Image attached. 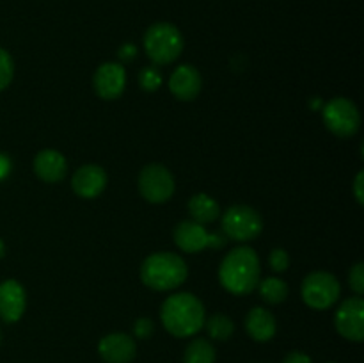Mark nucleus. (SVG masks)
I'll return each instance as SVG.
<instances>
[{
    "instance_id": "f257e3e1",
    "label": "nucleus",
    "mask_w": 364,
    "mask_h": 363,
    "mask_svg": "<svg viewBox=\"0 0 364 363\" xmlns=\"http://www.w3.org/2000/svg\"><path fill=\"white\" fill-rule=\"evenodd\" d=\"M259 258L249 246H238L231 249L219 267V281L228 292L235 295H245L258 287Z\"/></svg>"
},
{
    "instance_id": "f03ea898",
    "label": "nucleus",
    "mask_w": 364,
    "mask_h": 363,
    "mask_svg": "<svg viewBox=\"0 0 364 363\" xmlns=\"http://www.w3.org/2000/svg\"><path fill=\"white\" fill-rule=\"evenodd\" d=\"M160 319H162L164 327L173 337H194L205 326V306L196 295L188 294V292H180V294L169 295L162 302Z\"/></svg>"
},
{
    "instance_id": "7ed1b4c3",
    "label": "nucleus",
    "mask_w": 364,
    "mask_h": 363,
    "mask_svg": "<svg viewBox=\"0 0 364 363\" xmlns=\"http://www.w3.org/2000/svg\"><path fill=\"white\" fill-rule=\"evenodd\" d=\"M187 263L180 255L171 251L153 253L142 262L141 280L153 290H173L187 280Z\"/></svg>"
},
{
    "instance_id": "20e7f679",
    "label": "nucleus",
    "mask_w": 364,
    "mask_h": 363,
    "mask_svg": "<svg viewBox=\"0 0 364 363\" xmlns=\"http://www.w3.org/2000/svg\"><path fill=\"white\" fill-rule=\"evenodd\" d=\"M144 50L155 64H171L183 50V36L176 25L160 21L146 31Z\"/></svg>"
},
{
    "instance_id": "39448f33",
    "label": "nucleus",
    "mask_w": 364,
    "mask_h": 363,
    "mask_svg": "<svg viewBox=\"0 0 364 363\" xmlns=\"http://www.w3.org/2000/svg\"><path fill=\"white\" fill-rule=\"evenodd\" d=\"M322 117L327 130L341 139L352 137L361 127V114H359L358 105L343 96L329 100L323 105Z\"/></svg>"
},
{
    "instance_id": "423d86ee",
    "label": "nucleus",
    "mask_w": 364,
    "mask_h": 363,
    "mask_svg": "<svg viewBox=\"0 0 364 363\" xmlns=\"http://www.w3.org/2000/svg\"><path fill=\"white\" fill-rule=\"evenodd\" d=\"M263 230L262 216L249 205H233L223 216V233L237 242L255 241Z\"/></svg>"
},
{
    "instance_id": "0eeeda50",
    "label": "nucleus",
    "mask_w": 364,
    "mask_h": 363,
    "mask_svg": "<svg viewBox=\"0 0 364 363\" xmlns=\"http://www.w3.org/2000/svg\"><path fill=\"white\" fill-rule=\"evenodd\" d=\"M340 292L341 287L336 276H333L331 273H323V270H315V273L308 274L301 287L302 301L313 310L331 308L340 298Z\"/></svg>"
},
{
    "instance_id": "6e6552de",
    "label": "nucleus",
    "mask_w": 364,
    "mask_h": 363,
    "mask_svg": "<svg viewBox=\"0 0 364 363\" xmlns=\"http://www.w3.org/2000/svg\"><path fill=\"white\" fill-rule=\"evenodd\" d=\"M139 191L149 203H166L174 194V178L162 164H148L139 173Z\"/></svg>"
},
{
    "instance_id": "1a4fd4ad",
    "label": "nucleus",
    "mask_w": 364,
    "mask_h": 363,
    "mask_svg": "<svg viewBox=\"0 0 364 363\" xmlns=\"http://www.w3.org/2000/svg\"><path fill=\"white\" fill-rule=\"evenodd\" d=\"M338 333L350 342L364 340V302L361 295H354L341 302L334 315Z\"/></svg>"
},
{
    "instance_id": "9d476101",
    "label": "nucleus",
    "mask_w": 364,
    "mask_h": 363,
    "mask_svg": "<svg viewBox=\"0 0 364 363\" xmlns=\"http://www.w3.org/2000/svg\"><path fill=\"white\" fill-rule=\"evenodd\" d=\"M95 91L98 93L100 98L103 100H116L123 95L127 88V71L123 64L119 63H103L96 70L95 78Z\"/></svg>"
},
{
    "instance_id": "9b49d317",
    "label": "nucleus",
    "mask_w": 364,
    "mask_h": 363,
    "mask_svg": "<svg viewBox=\"0 0 364 363\" xmlns=\"http://www.w3.org/2000/svg\"><path fill=\"white\" fill-rule=\"evenodd\" d=\"M98 352L105 363H132L137 354V345L130 335L110 333L100 340Z\"/></svg>"
},
{
    "instance_id": "f8f14e48",
    "label": "nucleus",
    "mask_w": 364,
    "mask_h": 363,
    "mask_svg": "<svg viewBox=\"0 0 364 363\" xmlns=\"http://www.w3.org/2000/svg\"><path fill=\"white\" fill-rule=\"evenodd\" d=\"M71 187L80 198L92 199L102 194L107 187V173L98 164H85L75 171Z\"/></svg>"
},
{
    "instance_id": "ddd939ff",
    "label": "nucleus",
    "mask_w": 364,
    "mask_h": 363,
    "mask_svg": "<svg viewBox=\"0 0 364 363\" xmlns=\"http://www.w3.org/2000/svg\"><path fill=\"white\" fill-rule=\"evenodd\" d=\"M27 306L25 288L16 280H6L0 283V319L7 324L18 322Z\"/></svg>"
},
{
    "instance_id": "4468645a",
    "label": "nucleus",
    "mask_w": 364,
    "mask_h": 363,
    "mask_svg": "<svg viewBox=\"0 0 364 363\" xmlns=\"http://www.w3.org/2000/svg\"><path fill=\"white\" fill-rule=\"evenodd\" d=\"M201 75L191 64H181L173 71L169 78V89L181 102H191L198 98L201 91Z\"/></svg>"
},
{
    "instance_id": "2eb2a0df",
    "label": "nucleus",
    "mask_w": 364,
    "mask_h": 363,
    "mask_svg": "<svg viewBox=\"0 0 364 363\" xmlns=\"http://www.w3.org/2000/svg\"><path fill=\"white\" fill-rule=\"evenodd\" d=\"M66 157L57 149H41L34 157V173L46 184H57L66 177Z\"/></svg>"
},
{
    "instance_id": "dca6fc26",
    "label": "nucleus",
    "mask_w": 364,
    "mask_h": 363,
    "mask_svg": "<svg viewBox=\"0 0 364 363\" xmlns=\"http://www.w3.org/2000/svg\"><path fill=\"white\" fill-rule=\"evenodd\" d=\"M174 244L185 253H199L208 248V231L196 221H181L174 228Z\"/></svg>"
},
{
    "instance_id": "f3484780",
    "label": "nucleus",
    "mask_w": 364,
    "mask_h": 363,
    "mask_svg": "<svg viewBox=\"0 0 364 363\" xmlns=\"http://www.w3.org/2000/svg\"><path fill=\"white\" fill-rule=\"evenodd\" d=\"M245 331L256 342H269L276 337L277 322L276 317L269 310L256 306L245 317Z\"/></svg>"
},
{
    "instance_id": "a211bd4d",
    "label": "nucleus",
    "mask_w": 364,
    "mask_h": 363,
    "mask_svg": "<svg viewBox=\"0 0 364 363\" xmlns=\"http://www.w3.org/2000/svg\"><path fill=\"white\" fill-rule=\"evenodd\" d=\"M188 214H191L192 221H196V223L208 224L219 219L220 206L212 196L199 192V194L192 196L188 199Z\"/></svg>"
},
{
    "instance_id": "6ab92c4d",
    "label": "nucleus",
    "mask_w": 364,
    "mask_h": 363,
    "mask_svg": "<svg viewBox=\"0 0 364 363\" xmlns=\"http://www.w3.org/2000/svg\"><path fill=\"white\" fill-rule=\"evenodd\" d=\"M217 352L206 338H194L183 352V363H215Z\"/></svg>"
},
{
    "instance_id": "aec40b11",
    "label": "nucleus",
    "mask_w": 364,
    "mask_h": 363,
    "mask_svg": "<svg viewBox=\"0 0 364 363\" xmlns=\"http://www.w3.org/2000/svg\"><path fill=\"white\" fill-rule=\"evenodd\" d=\"M206 333L212 340H219V342H226L233 337L235 333V324L233 320L230 319L224 313H213L212 317L205 319V326Z\"/></svg>"
},
{
    "instance_id": "412c9836",
    "label": "nucleus",
    "mask_w": 364,
    "mask_h": 363,
    "mask_svg": "<svg viewBox=\"0 0 364 363\" xmlns=\"http://www.w3.org/2000/svg\"><path fill=\"white\" fill-rule=\"evenodd\" d=\"M259 295L269 305H279L288 298V285L287 281L279 280V278H265V280L258 281Z\"/></svg>"
},
{
    "instance_id": "4be33fe9",
    "label": "nucleus",
    "mask_w": 364,
    "mask_h": 363,
    "mask_svg": "<svg viewBox=\"0 0 364 363\" xmlns=\"http://www.w3.org/2000/svg\"><path fill=\"white\" fill-rule=\"evenodd\" d=\"M139 82H141V88L144 91L153 93L162 85V75L155 66H148L139 73Z\"/></svg>"
},
{
    "instance_id": "5701e85b",
    "label": "nucleus",
    "mask_w": 364,
    "mask_h": 363,
    "mask_svg": "<svg viewBox=\"0 0 364 363\" xmlns=\"http://www.w3.org/2000/svg\"><path fill=\"white\" fill-rule=\"evenodd\" d=\"M13 75H14L13 57L9 56L7 50L0 48V91H4V89L11 84Z\"/></svg>"
},
{
    "instance_id": "b1692460",
    "label": "nucleus",
    "mask_w": 364,
    "mask_h": 363,
    "mask_svg": "<svg viewBox=\"0 0 364 363\" xmlns=\"http://www.w3.org/2000/svg\"><path fill=\"white\" fill-rule=\"evenodd\" d=\"M269 262L272 270H276V273H284V270L288 269V265H290V256H288V253L284 251L283 248H276L270 253Z\"/></svg>"
},
{
    "instance_id": "393cba45",
    "label": "nucleus",
    "mask_w": 364,
    "mask_h": 363,
    "mask_svg": "<svg viewBox=\"0 0 364 363\" xmlns=\"http://www.w3.org/2000/svg\"><path fill=\"white\" fill-rule=\"evenodd\" d=\"M348 285H350L352 290L358 295H361L364 292V263L359 262L352 267L350 274H348Z\"/></svg>"
},
{
    "instance_id": "a878e982",
    "label": "nucleus",
    "mask_w": 364,
    "mask_h": 363,
    "mask_svg": "<svg viewBox=\"0 0 364 363\" xmlns=\"http://www.w3.org/2000/svg\"><path fill=\"white\" fill-rule=\"evenodd\" d=\"M153 331H155V324H153V320L148 319V317H141V319H137L134 322V335H135V338H141V340H146V338L151 337Z\"/></svg>"
},
{
    "instance_id": "bb28decb",
    "label": "nucleus",
    "mask_w": 364,
    "mask_h": 363,
    "mask_svg": "<svg viewBox=\"0 0 364 363\" xmlns=\"http://www.w3.org/2000/svg\"><path fill=\"white\" fill-rule=\"evenodd\" d=\"M283 363H313L311 358H309L306 352L302 351H291L284 356Z\"/></svg>"
},
{
    "instance_id": "cd10ccee",
    "label": "nucleus",
    "mask_w": 364,
    "mask_h": 363,
    "mask_svg": "<svg viewBox=\"0 0 364 363\" xmlns=\"http://www.w3.org/2000/svg\"><path fill=\"white\" fill-rule=\"evenodd\" d=\"M228 242L226 235L223 233V231H215V233H208V248H224Z\"/></svg>"
},
{
    "instance_id": "c85d7f7f",
    "label": "nucleus",
    "mask_w": 364,
    "mask_h": 363,
    "mask_svg": "<svg viewBox=\"0 0 364 363\" xmlns=\"http://www.w3.org/2000/svg\"><path fill=\"white\" fill-rule=\"evenodd\" d=\"M11 169H13V162H11V159L6 153L0 152V182L9 177Z\"/></svg>"
},
{
    "instance_id": "c756f323",
    "label": "nucleus",
    "mask_w": 364,
    "mask_h": 363,
    "mask_svg": "<svg viewBox=\"0 0 364 363\" xmlns=\"http://www.w3.org/2000/svg\"><path fill=\"white\" fill-rule=\"evenodd\" d=\"M363 184H364V173L363 171H359L358 177H355V182H354V194H355V199H358L359 205H364Z\"/></svg>"
},
{
    "instance_id": "7c9ffc66",
    "label": "nucleus",
    "mask_w": 364,
    "mask_h": 363,
    "mask_svg": "<svg viewBox=\"0 0 364 363\" xmlns=\"http://www.w3.org/2000/svg\"><path fill=\"white\" fill-rule=\"evenodd\" d=\"M135 53H137V50H135L134 45H123L119 48V57L123 60H132Z\"/></svg>"
},
{
    "instance_id": "2f4dec72",
    "label": "nucleus",
    "mask_w": 364,
    "mask_h": 363,
    "mask_svg": "<svg viewBox=\"0 0 364 363\" xmlns=\"http://www.w3.org/2000/svg\"><path fill=\"white\" fill-rule=\"evenodd\" d=\"M4 255H6V244H4V241L0 238V258H2Z\"/></svg>"
}]
</instances>
